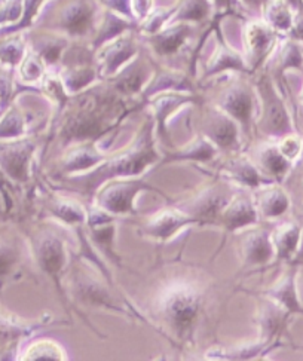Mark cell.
<instances>
[{
	"mask_svg": "<svg viewBox=\"0 0 303 361\" xmlns=\"http://www.w3.org/2000/svg\"><path fill=\"white\" fill-rule=\"evenodd\" d=\"M264 97V125L265 130L273 135H285L292 131V122L288 110L281 97L273 90L272 83H261Z\"/></svg>",
	"mask_w": 303,
	"mask_h": 361,
	"instance_id": "cell-1",
	"label": "cell"
},
{
	"mask_svg": "<svg viewBox=\"0 0 303 361\" xmlns=\"http://www.w3.org/2000/svg\"><path fill=\"white\" fill-rule=\"evenodd\" d=\"M163 314L178 330L189 329L198 312V298L190 290H175L163 303Z\"/></svg>",
	"mask_w": 303,
	"mask_h": 361,
	"instance_id": "cell-2",
	"label": "cell"
},
{
	"mask_svg": "<svg viewBox=\"0 0 303 361\" xmlns=\"http://www.w3.org/2000/svg\"><path fill=\"white\" fill-rule=\"evenodd\" d=\"M94 12V5L89 0H72L63 6L58 16V24L67 35L84 36L91 30Z\"/></svg>",
	"mask_w": 303,
	"mask_h": 361,
	"instance_id": "cell-3",
	"label": "cell"
},
{
	"mask_svg": "<svg viewBox=\"0 0 303 361\" xmlns=\"http://www.w3.org/2000/svg\"><path fill=\"white\" fill-rule=\"evenodd\" d=\"M277 42V32L264 23H250L245 27V48L253 66H259L271 54Z\"/></svg>",
	"mask_w": 303,
	"mask_h": 361,
	"instance_id": "cell-4",
	"label": "cell"
},
{
	"mask_svg": "<svg viewBox=\"0 0 303 361\" xmlns=\"http://www.w3.org/2000/svg\"><path fill=\"white\" fill-rule=\"evenodd\" d=\"M189 35H190V25L186 23H182V24L173 25L170 29L163 30L161 33L152 35L150 44L159 55H162V57L165 55V57H167V55L175 54L186 44Z\"/></svg>",
	"mask_w": 303,
	"mask_h": 361,
	"instance_id": "cell-5",
	"label": "cell"
},
{
	"mask_svg": "<svg viewBox=\"0 0 303 361\" xmlns=\"http://www.w3.org/2000/svg\"><path fill=\"white\" fill-rule=\"evenodd\" d=\"M265 23L277 33H288L295 23L296 12L287 0H266L264 4Z\"/></svg>",
	"mask_w": 303,
	"mask_h": 361,
	"instance_id": "cell-6",
	"label": "cell"
},
{
	"mask_svg": "<svg viewBox=\"0 0 303 361\" xmlns=\"http://www.w3.org/2000/svg\"><path fill=\"white\" fill-rule=\"evenodd\" d=\"M275 255L280 259H290L296 255L302 240V228L297 224H284L272 233Z\"/></svg>",
	"mask_w": 303,
	"mask_h": 361,
	"instance_id": "cell-7",
	"label": "cell"
},
{
	"mask_svg": "<svg viewBox=\"0 0 303 361\" xmlns=\"http://www.w3.org/2000/svg\"><path fill=\"white\" fill-rule=\"evenodd\" d=\"M135 54L134 42L131 39H119L112 45L103 48V72L112 75L125 64Z\"/></svg>",
	"mask_w": 303,
	"mask_h": 361,
	"instance_id": "cell-8",
	"label": "cell"
},
{
	"mask_svg": "<svg viewBox=\"0 0 303 361\" xmlns=\"http://www.w3.org/2000/svg\"><path fill=\"white\" fill-rule=\"evenodd\" d=\"M272 298L275 299L283 310L287 312H302L303 307L297 296V287H296V274L292 271L283 276V280L275 286V288L271 291Z\"/></svg>",
	"mask_w": 303,
	"mask_h": 361,
	"instance_id": "cell-9",
	"label": "cell"
},
{
	"mask_svg": "<svg viewBox=\"0 0 303 361\" xmlns=\"http://www.w3.org/2000/svg\"><path fill=\"white\" fill-rule=\"evenodd\" d=\"M137 189L140 188L134 186L132 183H122L109 188L103 192L101 204L112 213H127L131 210V204Z\"/></svg>",
	"mask_w": 303,
	"mask_h": 361,
	"instance_id": "cell-10",
	"label": "cell"
},
{
	"mask_svg": "<svg viewBox=\"0 0 303 361\" xmlns=\"http://www.w3.org/2000/svg\"><path fill=\"white\" fill-rule=\"evenodd\" d=\"M288 207H290V198L280 188H268L260 193L259 208L261 214L268 219L283 216Z\"/></svg>",
	"mask_w": 303,
	"mask_h": 361,
	"instance_id": "cell-11",
	"label": "cell"
},
{
	"mask_svg": "<svg viewBox=\"0 0 303 361\" xmlns=\"http://www.w3.org/2000/svg\"><path fill=\"white\" fill-rule=\"evenodd\" d=\"M223 109L226 112L241 122H247L250 118L252 109H253V100L249 91L244 88H232L223 99Z\"/></svg>",
	"mask_w": 303,
	"mask_h": 361,
	"instance_id": "cell-12",
	"label": "cell"
},
{
	"mask_svg": "<svg viewBox=\"0 0 303 361\" xmlns=\"http://www.w3.org/2000/svg\"><path fill=\"white\" fill-rule=\"evenodd\" d=\"M245 257L252 263H265L271 260L275 250L269 235L264 231L250 235L245 241Z\"/></svg>",
	"mask_w": 303,
	"mask_h": 361,
	"instance_id": "cell-13",
	"label": "cell"
},
{
	"mask_svg": "<svg viewBox=\"0 0 303 361\" xmlns=\"http://www.w3.org/2000/svg\"><path fill=\"white\" fill-rule=\"evenodd\" d=\"M189 219L183 217L182 214L174 212H165L155 217L149 224V232L158 238H168L185 224H187Z\"/></svg>",
	"mask_w": 303,
	"mask_h": 361,
	"instance_id": "cell-14",
	"label": "cell"
},
{
	"mask_svg": "<svg viewBox=\"0 0 303 361\" xmlns=\"http://www.w3.org/2000/svg\"><path fill=\"white\" fill-rule=\"evenodd\" d=\"M223 220L230 228H241L245 225L254 224L256 210L252 202H249V200H237L228 207Z\"/></svg>",
	"mask_w": 303,
	"mask_h": 361,
	"instance_id": "cell-15",
	"label": "cell"
},
{
	"mask_svg": "<svg viewBox=\"0 0 303 361\" xmlns=\"http://www.w3.org/2000/svg\"><path fill=\"white\" fill-rule=\"evenodd\" d=\"M39 253H40V262H42L44 268L49 274L58 272L63 268L66 253H64V247L58 240L48 238L47 241H44V244L40 245Z\"/></svg>",
	"mask_w": 303,
	"mask_h": 361,
	"instance_id": "cell-16",
	"label": "cell"
},
{
	"mask_svg": "<svg viewBox=\"0 0 303 361\" xmlns=\"http://www.w3.org/2000/svg\"><path fill=\"white\" fill-rule=\"evenodd\" d=\"M260 164L272 177L278 180L285 177L292 165V162L281 154L278 147H268L261 152Z\"/></svg>",
	"mask_w": 303,
	"mask_h": 361,
	"instance_id": "cell-17",
	"label": "cell"
},
{
	"mask_svg": "<svg viewBox=\"0 0 303 361\" xmlns=\"http://www.w3.org/2000/svg\"><path fill=\"white\" fill-rule=\"evenodd\" d=\"M209 0H186L177 12V21H201L209 16Z\"/></svg>",
	"mask_w": 303,
	"mask_h": 361,
	"instance_id": "cell-18",
	"label": "cell"
},
{
	"mask_svg": "<svg viewBox=\"0 0 303 361\" xmlns=\"http://www.w3.org/2000/svg\"><path fill=\"white\" fill-rule=\"evenodd\" d=\"M44 60L39 57L37 54H27L25 57L21 61V67H20V76L24 82L32 83V82H37L39 79H42L44 76Z\"/></svg>",
	"mask_w": 303,
	"mask_h": 361,
	"instance_id": "cell-19",
	"label": "cell"
},
{
	"mask_svg": "<svg viewBox=\"0 0 303 361\" xmlns=\"http://www.w3.org/2000/svg\"><path fill=\"white\" fill-rule=\"evenodd\" d=\"M213 131L211 135L214 140L222 145V146H230L237 138V130L235 125H233L232 121H229L225 116H218V119L213 125Z\"/></svg>",
	"mask_w": 303,
	"mask_h": 361,
	"instance_id": "cell-20",
	"label": "cell"
},
{
	"mask_svg": "<svg viewBox=\"0 0 303 361\" xmlns=\"http://www.w3.org/2000/svg\"><path fill=\"white\" fill-rule=\"evenodd\" d=\"M280 68L284 71H288V68H303V48L299 47L297 42L292 40L284 47L281 52V59H280Z\"/></svg>",
	"mask_w": 303,
	"mask_h": 361,
	"instance_id": "cell-21",
	"label": "cell"
},
{
	"mask_svg": "<svg viewBox=\"0 0 303 361\" xmlns=\"http://www.w3.org/2000/svg\"><path fill=\"white\" fill-rule=\"evenodd\" d=\"M64 353L58 345H55L54 342L45 341V342H36L35 345L30 346V350L27 351L25 358L27 360H61Z\"/></svg>",
	"mask_w": 303,
	"mask_h": 361,
	"instance_id": "cell-22",
	"label": "cell"
},
{
	"mask_svg": "<svg viewBox=\"0 0 303 361\" xmlns=\"http://www.w3.org/2000/svg\"><path fill=\"white\" fill-rule=\"evenodd\" d=\"M278 149H280L281 154L288 161L293 162L295 159H297L302 155V152H303V138L300 135H297V134H290V133H288V134H285L283 137V140L278 145Z\"/></svg>",
	"mask_w": 303,
	"mask_h": 361,
	"instance_id": "cell-23",
	"label": "cell"
},
{
	"mask_svg": "<svg viewBox=\"0 0 303 361\" xmlns=\"http://www.w3.org/2000/svg\"><path fill=\"white\" fill-rule=\"evenodd\" d=\"M24 59V45L18 39H12L0 45V60L6 64H18Z\"/></svg>",
	"mask_w": 303,
	"mask_h": 361,
	"instance_id": "cell-24",
	"label": "cell"
},
{
	"mask_svg": "<svg viewBox=\"0 0 303 361\" xmlns=\"http://www.w3.org/2000/svg\"><path fill=\"white\" fill-rule=\"evenodd\" d=\"M23 13V0H6L0 6V24L16 23Z\"/></svg>",
	"mask_w": 303,
	"mask_h": 361,
	"instance_id": "cell-25",
	"label": "cell"
},
{
	"mask_svg": "<svg viewBox=\"0 0 303 361\" xmlns=\"http://www.w3.org/2000/svg\"><path fill=\"white\" fill-rule=\"evenodd\" d=\"M21 130H23V122L16 112L8 114V116L0 122V137L17 135L18 133H21Z\"/></svg>",
	"mask_w": 303,
	"mask_h": 361,
	"instance_id": "cell-26",
	"label": "cell"
},
{
	"mask_svg": "<svg viewBox=\"0 0 303 361\" xmlns=\"http://www.w3.org/2000/svg\"><path fill=\"white\" fill-rule=\"evenodd\" d=\"M60 214L68 224H75V221L84 220V213H82L80 208L72 205V204H61L57 207V213Z\"/></svg>",
	"mask_w": 303,
	"mask_h": 361,
	"instance_id": "cell-27",
	"label": "cell"
},
{
	"mask_svg": "<svg viewBox=\"0 0 303 361\" xmlns=\"http://www.w3.org/2000/svg\"><path fill=\"white\" fill-rule=\"evenodd\" d=\"M131 6L137 17L146 18L150 13L152 0H131Z\"/></svg>",
	"mask_w": 303,
	"mask_h": 361,
	"instance_id": "cell-28",
	"label": "cell"
},
{
	"mask_svg": "<svg viewBox=\"0 0 303 361\" xmlns=\"http://www.w3.org/2000/svg\"><path fill=\"white\" fill-rule=\"evenodd\" d=\"M11 255L6 252V250L0 248V274H4L9 265H11Z\"/></svg>",
	"mask_w": 303,
	"mask_h": 361,
	"instance_id": "cell-29",
	"label": "cell"
},
{
	"mask_svg": "<svg viewBox=\"0 0 303 361\" xmlns=\"http://www.w3.org/2000/svg\"><path fill=\"white\" fill-rule=\"evenodd\" d=\"M242 2L249 6H253V8H261L266 0H242Z\"/></svg>",
	"mask_w": 303,
	"mask_h": 361,
	"instance_id": "cell-30",
	"label": "cell"
},
{
	"mask_svg": "<svg viewBox=\"0 0 303 361\" xmlns=\"http://www.w3.org/2000/svg\"><path fill=\"white\" fill-rule=\"evenodd\" d=\"M299 100H300V103L303 104V87H302V91H300V94H299Z\"/></svg>",
	"mask_w": 303,
	"mask_h": 361,
	"instance_id": "cell-31",
	"label": "cell"
}]
</instances>
